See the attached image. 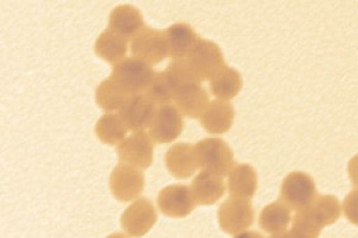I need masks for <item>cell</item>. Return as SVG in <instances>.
Instances as JSON below:
<instances>
[{
  "label": "cell",
  "instance_id": "6da1fadb",
  "mask_svg": "<svg viewBox=\"0 0 358 238\" xmlns=\"http://www.w3.org/2000/svg\"><path fill=\"white\" fill-rule=\"evenodd\" d=\"M187 73L195 82L212 80L227 65L220 47L212 40H201L190 54L183 59Z\"/></svg>",
  "mask_w": 358,
  "mask_h": 238
},
{
  "label": "cell",
  "instance_id": "7a4b0ae2",
  "mask_svg": "<svg viewBox=\"0 0 358 238\" xmlns=\"http://www.w3.org/2000/svg\"><path fill=\"white\" fill-rule=\"evenodd\" d=\"M155 69L145 61L127 57L114 66L110 77L128 96L146 93L155 80Z\"/></svg>",
  "mask_w": 358,
  "mask_h": 238
},
{
  "label": "cell",
  "instance_id": "3957f363",
  "mask_svg": "<svg viewBox=\"0 0 358 238\" xmlns=\"http://www.w3.org/2000/svg\"><path fill=\"white\" fill-rule=\"evenodd\" d=\"M199 167L203 172L217 177H226L234 165V155L227 143L221 138H204L195 146Z\"/></svg>",
  "mask_w": 358,
  "mask_h": 238
},
{
  "label": "cell",
  "instance_id": "277c9868",
  "mask_svg": "<svg viewBox=\"0 0 358 238\" xmlns=\"http://www.w3.org/2000/svg\"><path fill=\"white\" fill-rule=\"evenodd\" d=\"M317 198L313 179L303 172H293L283 180L281 187V202L289 210H305Z\"/></svg>",
  "mask_w": 358,
  "mask_h": 238
},
{
  "label": "cell",
  "instance_id": "5b68a950",
  "mask_svg": "<svg viewBox=\"0 0 358 238\" xmlns=\"http://www.w3.org/2000/svg\"><path fill=\"white\" fill-rule=\"evenodd\" d=\"M131 50L133 57L145 61L148 65L160 64L169 55L165 31L145 27L131 40Z\"/></svg>",
  "mask_w": 358,
  "mask_h": 238
},
{
  "label": "cell",
  "instance_id": "8992f818",
  "mask_svg": "<svg viewBox=\"0 0 358 238\" xmlns=\"http://www.w3.org/2000/svg\"><path fill=\"white\" fill-rule=\"evenodd\" d=\"M221 229L229 235L238 234L252 225L255 211L250 199L231 197L217 212Z\"/></svg>",
  "mask_w": 358,
  "mask_h": 238
},
{
  "label": "cell",
  "instance_id": "52a82bcc",
  "mask_svg": "<svg viewBox=\"0 0 358 238\" xmlns=\"http://www.w3.org/2000/svg\"><path fill=\"white\" fill-rule=\"evenodd\" d=\"M153 141L145 131H135L117 147L118 158L126 165L146 170L153 161Z\"/></svg>",
  "mask_w": 358,
  "mask_h": 238
},
{
  "label": "cell",
  "instance_id": "ba28073f",
  "mask_svg": "<svg viewBox=\"0 0 358 238\" xmlns=\"http://www.w3.org/2000/svg\"><path fill=\"white\" fill-rule=\"evenodd\" d=\"M145 177L141 170L133 165L120 163L110 175V190L120 202H131L143 193Z\"/></svg>",
  "mask_w": 358,
  "mask_h": 238
},
{
  "label": "cell",
  "instance_id": "9c48e42d",
  "mask_svg": "<svg viewBox=\"0 0 358 238\" xmlns=\"http://www.w3.org/2000/svg\"><path fill=\"white\" fill-rule=\"evenodd\" d=\"M157 219L153 202L150 199L138 198L123 212L121 225L131 237H143L155 226Z\"/></svg>",
  "mask_w": 358,
  "mask_h": 238
},
{
  "label": "cell",
  "instance_id": "30bf717a",
  "mask_svg": "<svg viewBox=\"0 0 358 238\" xmlns=\"http://www.w3.org/2000/svg\"><path fill=\"white\" fill-rule=\"evenodd\" d=\"M155 103L146 93L134 94L127 99L122 107L118 110V116L122 118L128 130L143 131L151 126L155 117Z\"/></svg>",
  "mask_w": 358,
  "mask_h": 238
},
{
  "label": "cell",
  "instance_id": "8fae6325",
  "mask_svg": "<svg viewBox=\"0 0 358 238\" xmlns=\"http://www.w3.org/2000/svg\"><path fill=\"white\" fill-rule=\"evenodd\" d=\"M159 210L171 218H184L195 209L192 188L187 185L167 186L158 195Z\"/></svg>",
  "mask_w": 358,
  "mask_h": 238
},
{
  "label": "cell",
  "instance_id": "7c38bea8",
  "mask_svg": "<svg viewBox=\"0 0 358 238\" xmlns=\"http://www.w3.org/2000/svg\"><path fill=\"white\" fill-rule=\"evenodd\" d=\"M184 121L182 113L173 105L160 106L155 111L150 126V136L159 144L171 143L183 131Z\"/></svg>",
  "mask_w": 358,
  "mask_h": 238
},
{
  "label": "cell",
  "instance_id": "4fadbf2b",
  "mask_svg": "<svg viewBox=\"0 0 358 238\" xmlns=\"http://www.w3.org/2000/svg\"><path fill=\"white\" fill-rule=\"evenodd\" d=\"M173 103L182 116L196 119L209 105V96L199 82H185L177 91Z\"/></svg>",
  "mask_w": 358,
  "mask_h": 238
},
{
  "label": "cell",
  "instance_id": "5bb4252c",
  "mask_svg": "<svg viewBox=\"0 0 358 238\" xmlns=\"http://www.w3.org/2000/svg\"><path fill=\"white\" fill-rule=\"evenodd\" d=\"M165 165L175 178H190L199 168L195 146L182 142L170 147L165 154Z\"/></svg>",
  "mask_w": 358,
  "mask_h": 238
},
{
  "label": "cell",
  "instance_id": "9a60e30c",
  "mask_svg": "<svg viewBox=\"0 0 358 238\" xmlns=\"http://www.w3.org/2000/svg\"><path fill=\"white\" fill-rule=\"evenodd\" d=\"M145 28L143 17L133 5H120L113 10L109 17L111 31L128 40H133Z\"/></svg>",
  "mask_w": 358,
  "mask_h": 238
},
{
  "label": "cell",
  "instance_id": "2e32d148",
  "mask_svg": "<svg viewBox=\"0 0 358 238\" xmlns=\"http://www.w3.org/2000/svg\"><path fill=\"white\" fill-rule=\"evenodd\" d=\"M169 55L172 60H183L202 38L194 31L192 25L176 23L165 30Z\"/></svg>",
  "mask_w": 358,
  "mask_h": 238
},
{
  "label": "cell",
  "instance_id": "e0dca14e",
  "mask_svg": "<svg viewBox=\"0 0 358 238\" xmlns=\"http://www.w3.org/2000/svg\"><path fill=\"white\" fill-rule=\"evenodd\" d=\"M192 195L199 205H213L219 202L226 191V186L221 177L208 172H201L192 186Z\"/></svg>",
  "mask_w": 358,
  "mask_h": 238
},
{
  "label": "cell",
  "instance_id": "ac0fdd59",
  "mask_svg": "<svg viewBox=\"0 0 358 238\" xmlns=\"http://www.w3.org/2000/svg\"><path fill=\"white\" fill-rule=\"evenodd\" d=\"M200 119L201 124L208 133L221 135L231 129L234 119V109L228 101H214L209 103Z\"/></svg>",
  "mask_w": 358,
  "mask_h": 238
},
{
  "label": "cell",
  "instance_id": "d6986e66",
  "mask_svg": "<svg viewBox=\"0 0 358 238\" xmlns=\"http://www.w3.org/2000/svg\"><path fill=\"white\" fill-rule=\"evenodd\" d=\"M127 50L128 40L111 31L110 29L103 31L94 43V52L98 57L114 66L124 60Z\"/></svg>",
  "mask_w": 358,
  "mask_h": 238
},
{
  "label": "cell",
  "instance_id": "ffe728a7",
  "mask_svg": "<svg viewBox=\"0 0 358 238\" xmlns=\"http://www.w3.org/2000/svg\"><path fill=\"white\" fill-rule=\"evenodd\" d=\"M228 192L236 198L250 199L257 190V173L250 165H238L228 174Z\"/></svg>",
  "mask_w": 358,
  "mask_h": 238
},
{
  "label": "cell",
  "instance_id": "44dd1931",
  "mask_svg": "<svg viewBox=\"0 0 358 238\" xmlns=\"http://www.w3.org/2000/svg\"><path fill=\"white\" fill-rule=\"evenodd\" d=\"M243 87V79L236 69L226 67L210 80V92L219 101H228L238 96Z\"/></svg>",
  "mask_w": 358,
  "mask_h": 238
},
{
  "label": "cell",
  "instance_id": "7402d4cb",
  "mask_svg": "<svg viewBox=\"0 0 358 238\" xmlns=\"http://www.w3.org/2000/svg\"><path fill=\"white\" fill-rule=\"evenodd\" d=\"M127 131L128 128L118 113L106 112L96 124L97 137L109 146L120 144L126 138Z\"/></svg>",
  "mask_w": 358,
  "mask_h": 238
},
{
  "label": "cell",
  "instance_id": "603a6c76",
  "mask_svg": "<svg viewBox=\"0 0 358 238\" xmlns=\"http://www.w3.org/2000/svg\"><path fill=\"white\" fill-rule=\"evenodd\" d=\"M290 210L281 202L265 206L259 216V225L268 234L285 232L290 223Z\"/></svg>",
  "mask_w": 358,
  "mask_h": 238
},
{
  "label": "cell",
  "instance_id": "cb8c5ba5",
  "mask_svg": "<svg viewBox=\"0 0 358 238\" xmlns=\"http://www.w3.org/2000/svg\"><path fill=\"white\" fill-rule=\"evenodd\" d=\"M129 97L110 77L101 82L96 89V101L106 112L121 109Z\"/></svg>",
  "mask_w": 358,
  "mask_h": 238
},
{
  "label": "cell",
  "instance_id": "d4e9b609",
  "mask_svg": "<svg viewBox=\"0 0 358 238\" xmlns=\"http://www.w3.org/2000/svg\"><path fill=\"white\" fill-rule=\"evenodd\" d=\"M308 207L322 226L334 224L339 218L342 211L337 198L334 195L317 197Z\"/></svg>",
  "mask_w": 358,
  "mask_h": 238
},
{
  "label": "cell",
  "instance_id": "484cf974",
  "mask_svg": "<svg viewBox=\"0 0 358 238\" xmlns=\"http://www.w3.org/2000/svg\"><path fill=\"white\" fill-rule=\"evenodd\" d=\"M324 226L315 218L313 212L307 207L299 211L293 223V234L297 238H317Z\"/></svg>",
  "mask_w": 358,
  "mask_h": 238
},
{
  "label": "cell",
  "instance_id": "4316f807",
  "mask_svg": "<svg viewBox=\"0 0 358 238\" xmlns=\"http://www.w3.org/2000/svg\"><path fill=\"white\" fill-rule=\"evenodd\" d=\"M343 210L345 212L346 218L358 225V188L352 191L349 195H346L343 204Z\"/></svg>",
  "mask_w": 358,
  "mask_h": 238
},
{
  "label": "cell",
  "instance_id": "83f0119b",
  "mask_svg": "<svg viewBox=\"0 0 358 238\" xmlns=\"http://www.w3.org/2000/svg\"><path fill=\"white\" fill-rule=\"evenodd\" d=\"M349 175H350L351 181L354 184L355 187L358 188V155L351 158L348 165Z\"/></svg>",
  "mask_w": 358,
  "mask_h": 238
},
{
  "label": "cell",
  "instance_id": "f1b7e54d",
  "mask_svg": "<svg viewBox=\"0 0 358 238\" xmlns=\"http://www.w3.org/2000/svg\"><path fill=\"white\" fill-rule=\"evenodd\" d=\"M234 238H265L261 234H258L256 231H244L241 234L238 235Z\"/></svg>",
  "mask_w": 358,
  "mask_h": 238
},
{
  "label": "cell",
  "instance_id": "f546056e",
  "mask_svg": "<svg viewBox=\"0 0 358 238\" xmlns=\"http://www.w3.org/2000/svg\"><path fill=\"white\" fill-rule=\"evenodd\" d=\"M270 238H297L295 235L293 234V231H285L281 234L273 235Z\"/></svg>",
  "mask_w": 358,
  "mask_h": 238
},
{
  "label": "cell",
  "instance_id": "4dcf8cb0",
  "mask_svg": "<svg viewBox=\"0 0 358 238\" xmlns=\"http://www.w3.org/2000/svg\"><path fill=\"white\" fill-rule=\"evenodd\" d=\"M106 238H129L128 236H126V235L123 234H118V232H116V234L110 235V236H108Z\"/></svg>",
  "mask_w": 358,
  "mask_h": 238
}]
</instances>
